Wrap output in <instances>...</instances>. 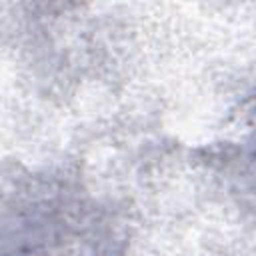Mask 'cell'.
I'll return each instance as SVG.
<instances>
[{
  "mask_svg": "<svg viewBox=\"0 0 256 256\" xmlns=\"http://www.w3.org/2000/svg\"><path fill=\"white\" fill-rule=\"evenodd\" d=\"M250 148H252V158H250V162H252V164H256V136H254V140H252Z\"/></svg>",
  "mask_w": 256,
  "mask_h": 256,
  "instance_id": "6da1fadb",
  "label": "cell"
}]
</instances>
